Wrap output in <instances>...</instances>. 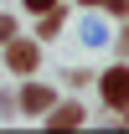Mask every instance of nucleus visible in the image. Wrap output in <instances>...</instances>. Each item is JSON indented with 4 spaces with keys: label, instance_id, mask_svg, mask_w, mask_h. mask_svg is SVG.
Returning a JSON list of instances; mask_svg holds the SVG:
<instances>
[{
    "label": "nucleus",
    "instance_id": "20e7f679",
    "mask_svg": "<svg viewBox=\"0 0 129 134\" xmlns=\"http://www.w3.org/2000/svg\"><path fill=\"white\" fill-rule=\"evenodd\" d=\"M83 119H88L83 103H52V108H47V124H52V129H78Z\"/></svg>",
    "mask_w": 129,
    "mask_h": 134
},
{
    "label": "nucleus",
    "instance_id": "9d476101",
    "mask_svg": "<svg viewBox=\"0 0 129 134\" xmlns=\"http://www.w3.org/2000/svg\"><path fill=\"white\" fill-rule=\"evenodd\" d=\"M119 57H129V26H124V36H119Z\"/></svg>",
    "mask_w": 129,
    "mask_h": 134
},
{
    "label": "nucleus",
    "instance_id": "f257e3e1",
    "mask_svg": "<svg viewBox=\"0 0 129 134\" xmlns=\"http://www.w3.org/2000/svg\"><path fill=\"white\" fill-rule=\"evenodd\" d=\"M98 93H103V103H109V114H129V67H109L103 77H98Z\"/></svg>",
    "mask_w": 129,
    "mask_h": 134
},
{
    "label": "nucleus",
    "instance_id": "0eeeda50",
    "mask_svg": "<svg viewBox=\"0 0 129 134\" xmlns=\"http://www.w3.org/2000/svg\"><path fill=\"white\" fill-rule=\"evenodd\" d=\"M83 36H88V41H93V47H98V41H109V31H103V26H98V21H88V26H83Z\"/></svg>",
    "mask_w": 129,
    "mask_h": 134
},
{
    "label": "nucleus",
    "instance_id": "6e6552de",
    "mask_svg": "<svg viewBox=\"0 0 129 134\" xmlns=\"http://www.w3.org/2000/svg\"><path fill=\"white\" fill-rule=\"evenodd\" d=\"M10 36H16V21H10V16H0V47H5Z\"/></svg>",
    "mask_w": 129,
    "mask_h": 134
},
{
    "label": "nucleus",
    "instance_id": "423d86ee",
    "mask_svg": "<svg viewBox=\"0 0 129 134\" xmlns=\"http://www.w3.org/2000/svg\"><path fill=\"white\" fill-rule=\"evenodd\" d=\"M103 10H109V16H119V21H129V0H103Z\"/></svg>",
    "mask_w": 129,
    "mask_h": 134
},
{
    "label": "nucleus",
    "instance_id": "39448f33",
    "mask_svg": "<svg viewBox=\"0 0 129 134\" xmlns=\"http://www.w3.org/2000/svg\"><path fill=\"white\" fill-rule=\"evenodd\" d=\"M52 36H62V10L57 5L41 10V26H36V41H52Z\"/></svg>",
    "mask_w": 129,
    "mask_h": 134
},
{
    "label": "nucleus",
    "instance_id": "1a4fd4ad",
    "mask_svg": "<svg viewBox=\"0 0 129 134\" xmlns=\"http://www.w3.org/2000/svg\"><path fill=\"white\" fill-rule=\"evenodd\" d=\"M52 5H57V0H26V10H36V16H41V10H52Z\"/></svg>",
    "mask_w": 129,
    "mask_h": 134
},
{
    "label": "nucleus",
    "instance_id": "7ed1b4c3",
    "mask_svg": "<svg viewBox=\"0 0 129 134\" xmlns=\"http://www.w3.org/2000/svg\"><path fill=\"white\" fill-rule=\"evenodd\" d=\"M52 103H57V93H52L47 83H26V88H21V98H16V108H21V114H31V119H41Z\"/></svg>",
    "mask_w": 129,
    "mask_h": 134
},
{
    "label": "nucleus",
    "instance_id": "9b49d317",
    "mask_svg": "<svg viewBox=\"0 0 129 134\" xmlns=\"http://www.w3.org/2000/svg\"><path fill=\"white\" fill-rule=\"evenodd\" d=\"M78 5H103V0H78Z\"/></svg>",
    "mask_w": 129,
    "mask_h": 134
},
{
    "label": "nucleus",
    "instance_id": "f03ea898",
    "mask_svg": "<svg viewBox=\"0 0 129 134\" xmlns=\"http://www.w3.org/2000/svg\"><path fill=\"white\" fill-rule=\"evenodd\" d=\"M36 62H41V41H26V36L5 41V67L10 72H36Z\"/></svg>",
    "mask_w": 129,
    "mask_h": 134
}]
</instances>
